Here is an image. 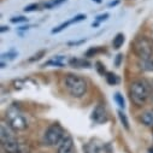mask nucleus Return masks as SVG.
Instances as JSON below:
<instances>
[{"label":"nucleus","mask_w":153,"mask_h":153,"mask_svg":"<svg viewBox=\"0 0 153 153\" xmlns=\"http://www.w3.org/2000/svg\"><path fill=\"white\" fill-rule=\"evenodd\" d=\"M114 100H116V102H117L122 108H124V107H126L124 99H123V97H122L120 93H116V94H114Z\"/></svg>","instance_id":"6ab92c4d"},{"label":"nucleus","mask_w":153,"mask_h":153,"mask_svg":"<svg viewBox=\"0 0 153 153\" xmlns=\"http://www.w3.org/2000/svg\"><path fill=\"white\" fill-rule=\"evenodd\" d=\"M106 81L111 85V86H114V85H117L118 83V77L114 74H111V72H107L106 74Z\"/></svg>","instance_id":"dca6fc26"},{"label":"nucleus","mask_w":153,"mask_h":153,"mask_svg":"<svg viewBox=\"0 0 153 153\" xmlns=\"http://www.w3.org/2000/svg\"><path fill=\"white\" fill-rule=\"evenodd\" d=\"M107 17H108V13H104V15H100V16H98V17H97V21H98V22H101V21H105V19H107Z\"/></svg>","instance_id":"b1692460"},{"label":"nucleus","mask_w":153,"mask_h":153,"mask_svg":"<svg viewBox=\"0 0 153 153\" xmlns=\"http://www.w3.org/2000/svg\"><path fill=\"white\" fill-rule=\"evenodd\" d=\"M64 85L66 91L74 98H82L88 89L87 81L79 75H72V74L66 75L64 79Z\"/></svg>","instance_id":"f03ea898"},{"label":"nucleus","mask_w":153,"mask_h":153,"mask_svg":"<svg viewBox=\"0 0 153 153\" xmlns=\"http://www.w3.org/2000/svg\"><path fill=\"white\" fill-rule=\"evenodd\" d=\"M44 54H45V51H40L39 53H37V54H34V56H33V57H31V58L29 59V62H34V60H39V59H40V58H41V57H42Z\"/></svg>","instance_id":"4be33fe9"},{"label":"nucleus","mask_w":153,"mask_h":153,"mask_svg":"<svg viewBox=\"0 0 153 153\" xmlns=\"http://www.w3.org/2000/svg\"><path fill=\"white\" fill-rule=\"evenodd\" d=\"M124 44V35L123 34H117L116 35V37L113 39V42H112V45H113V48H116V50H118V48H121L122 47V45Z\"/></svg>","instance_id":"f8f14e48"},{"label":"nucleus","mask_w":153,"mask_h":153,"mask_svg":"<svg viewBox=\"0 0 153 153\" xmlns=\"http://www.w3.org/2000/svg\"><path fill=\"white\" fill-rule=\"evenodd\" d=\"M133 50L140 60H148L153 58V42L146 36H139L133 44Z\"/></svg>","instance_id":"7ed1b4c3"},{"label":"nucleus","mask_w":153,"mask_h":153,"mask_svg":"<svg viewBox=\"0 0 153 153\" xmlns=\"http://www.w3.org/2000/svg\"><path fill=\"white\" fill-rule=\"evenodd\" d=\"M74 23V21L72 19H70V21H68V22H65V23H63V24H60L59 27H57V28H54L53 30H52V33H59V31H62L63 29H65L66 27H69L70 24H72Z\"/></svg>","instance_id":"a211bd4d"},{"label":"nucleus","mask_w":153,"mask_h":153,"mask_svg":"<svg viewBox=\"0 0 153 153\" xmlns=\"http://www.w3.org/2000/svg\"><path fill=\"white\" fill-rule=\"evenodd\" d=\"M148 86H149V95H151V98L153 99V80L148 82Z\"/></svg>","instance_id":"393cba45"},{"label":"nucleus","mask_w":153,"mask_h":153,"mask_svg":"<svg viewBox=\"0 0 153 153\" xmlns=\"http://www.w3.org/2000/svg\"><path fill=\"white\" fill-rule=\"evenodd\" d=\"M64 1H66V0H50V1H47V3H45V4L42 5V7H44V9H53V7H56V6L62 5Z\"/></svg>","instance_id":"4468645a"},{"label":"nucleus","mask_w":153,"mask_h":153,"mask_svg":"<svg viewBox=\"0 0 153 153\" xmlns=\"http://www.w3.org/2000/svg\"><path fill=\"white\" fill-rule=\"evenodd\" d=\"M140 68L145 71L153 72V58L148 60H140Z\"/></svg>","instance_id":"ddd939ff"},{"label":"nucleus","mask_w":153,"mask_h":153,"mask_svg":"<svg viewBox=\"0 0 153 153\" xmlns=\"http://www.w3.org/2000/svg\"><path fill=\"white\" fill-rule=\"evenodd\" d=\"M65 135L66 134L64 133V129L59 124H52L45 133V141L50 146H56L62 142Z\"/></svg>","instance_id":"20e7f679"},{"label":"nucleus","mask_w":153,"mask_h":153,"mask_svg":"<svg viewBox=\"0 0 153 153\" xmlns=\"http://www.w3.org/2000/svg\"><path fill=\"white\" fill-rule=\"evenodd\" d=\"M0 140H1V143L16 140V136L13 134V129L10 124H6L4 122L1 123V126H0Z\"/></svg>","instance_id":"0eeeda50"},{"label":"nucleus","mask_w":153,"mask_h":153,"mask_svg":"<svg viewBox=\"0 0 153 153\" xmlns=\"http://www.w3.org/2000/svg\"><path fill=\"white\" fill-rule=\"evenodd\" d=\"M118 117H120L122 124L124 126V128H126V129H129V122H128V118H127V116H126V113L122 112V111H118Z\"/></svg>","instance_id":"f3484780"},{"label":"nucleus","mask_w":153,"mask_h":153,"mask_svg":"<svg viewBox=\"0 0 153 153\" xmlns=\"http://www.w3.org/2000/svg\"><path fill=\"white\" fill-rule=\"evenodd\" d=\"M6 30H9V28H7V27H1V33L6 31Z\"/></svg>","instance_id":"a878e982"},{"label":"nucleus","mask_w":153,"mask_h":153,"mask_svg":"<svg viewBox=\"0 0 153 153\" xmlns=\"http://www.w3.org/2000/svg\"><path fill=\"white\" fill-rule=\"evenodd\" d=\"M129 95H130V100L131 102L137 106L141 107L142 105L146 104V101L148 100L149 95V86L148 82L145 80H135L130 83L129 87Z\"/></svg>","instance_id":"f257e3e1"},{"label":"nucleus","mask_w":153,"mask_h":153,"mask_svg":"<svg viewBox=\"0 0 153 153\" xmlns=\"http://www.w3.org/2000/svg\"><path fill=\"white\" fill-rule=\"evenodd\" d=\"M57 153H75V146L74 140L70 135H65L62 142L58 145Z\"/></svg>","instance_id":"6e6552de"},{"label":"nucleus","mask_w":153,"mask_h":153,"mask_svg":"<svg viewBox=\"0 0 153 153\" xmlns=\"http://www.w3.org/2000/svg\"><path fill=\"white\" fill-rule=\"evenodd\" d=\"M7 118H9V124L12 127L13 130H24L28 127L25 118L16 108H10L7 111Z\"/></svg>","instance_id":"39448f33"},{"label":"nucleus","mask_w":153,"mask_h":153,"mask_svg":"<svg viewBox=\"0 0 153 153\" xmlns=\"http://www.w3.org/2000/svg\"><path fill=\"white\" fill-rule=\"evenodd\" d=\"M92 118L97 123H104V122L107 121V113H106V110H105V107L102 105H98L93 110Z\"/></svg>","instance_id":"1a4fd4ad"},{"label":"nucleus","mask_w":153,"mask_h":153,"mask_svg":"<svg viewBox=\"0 0 153 153\" xmlns=\"http://www.w3.org/2000/svg\"><path fill=\"white\" fill-rule=\"evenodd\" d=\"M1 146L6 153H29V151H30V148L27 143L19 142V141H17V139L5 142V143H1Z\"/></svg>","instance_id":"423d86ee"},{"label":"nucleus","mask_w":153,"mask_h":153,"mask_svg":"<svg viewBox=\"0 0 153 153\" xmlns=\"http://www.w3.org/2000/svg\"><path fill=\"white\" fill-rule=\"evenodd\" d=\"M93 1H97V3H100V1H101V0H93Z\"/></svg>","instance_id":"bb28decb"},{"label":"nucleus","mask_w":153,"mask_h":153,"mask_svg":"<svg viewBox=\"0 0 153 153\" xmlns=\"http://www.w3.org/2000/svg\"><path fill=\"white\" fill-rule=\"evenodd\" d=\"M25 21H27V18H25V17H23V16L11 18V22H12V23H19V22H25Z\"/></svg>","instance_id":"5701e85b"},{"label":"nucleus","mask_w":153,"mask_h":153,"mask_svg":"<svg viewBox=\"0 0 153 153\" xmlns=\"http://www.w3.org/2000/svg\"><path fill=\"white\" fill-rule=\"evenodd\" d=\"M87 153H105V148L100 142H91L87 147Z\"/></svg>","instance_id":"9b49d317"},{"label":"nucleus","mask_w":153,"mask_h":153,"mask_svg":"<svg viewBox=\"0 0 153 153\" xmlns=\"http://www.w3.org/2000/svg\"><path fill=\"white\" fill-rule=\"evenodd\" d=\"M17 52L16 51H10V52H7V53H4L3 56H1V58L3 59H10V60H12V59H15L16 57H17Z\"/></svg>","instance_id":"aec40b11"},{"label":"nucleus","mask_w":153,"mask_h":153,"mask_svg":"<svg viewBox=\"0 0 153 153\" xmlns=\"http://www.w3.org/2000/svg\"><path fill=\"white\" fill-rule=\"evenodd\" d=\"M70 63L76 68H85V66L87 68V66H89V63L85 59H71Z\"/></svg>","instance_id":"2eb2a0df"},{"label":"nucleus","mask_w":153,"mask_h":153,"mask_svg":"<svg viewBox=\"0 0 153 153\" xmlns=\"http://www.w3.org/2000/svg\"><path fill=\"white\" fill-rule=\"evenodd\" d=\"M37 9H39V5H37V4H31V5L25 6V7H24V11H25V12H31V11L37 10Z\"/></svg>","instance_id":"412c9836"},{"label":"nucleus","mask_w":153,"mask_h":153,"mask_svg":"<svg viewBox=\"0 0 153 153\" xmlns=\"http://www.w3.org/2000/svg\"><path fill=\"white\" fill-rule=\"evenodd\" d=\"M140 121L146 127H153V108H148L143 111L140 116Z\"/></svg>","instance_id":"9d476101"}]
</instances>
